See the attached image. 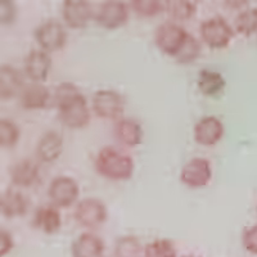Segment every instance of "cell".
Segmentation results:
<instances>
[{
    "label": "cell",
    "mask_w": 257,
    "mask_h": 257,
    "mask_svg": "<svg viewBox=\"0 0 257 257\" xmlns=\"http://www.w3.org/2000/svg\"><path fill=\"white\" fill-rule=\"evenodd\" d=\"M94 15L91 6L85 0H66L62 6L64 24L72 30L85 29Z\"/></svg>",
    "instance_id": "11"
},
{
    "label": "cell",
    "mask_w": 257,
    "mask_h": 257,
    "mask_svg": "<svg viewBox=\"0 0 257 257\" xmlns=\"http://www.w3.org/2000/svg\"><path fill=\"white\" fill-rule=\"evenodd\" d=\"M132 8L141 17H156L165 9L162 2L158 0H134L132 2Z\"/></svg>",
    "instance_id": "29"
},
{
    "label": "cell",
    "mask_w": 257,
    "mask_h": 257,
    "mask_svg": "<svg viewBox=\"0 0 257 257\" xmlns=\"http://www.w3.org/2000/svg\"><path fill=\"white\" fill-rule=\"evenodd\" d=\"M21 137V130L17 123L9 118L0 120V146L3 148L12 149L17 146Z\"/></svg>",
    "instance_id": "27"
},
{
    "label": "cell",
    "mask_w": 257,
    "mask_h": 257,
    "mask_svg": "<svg viewBox=\"0 0 257 257\" xmlns=\"http://www.w3.org/2000/svg\"><path fill=\"white\" fill-rule=\"evenodd\" d=\"M167 15L173 20L184 22L197 13V4L189 0H169L165 3Z\"/></svg>",
    "instance_id": "23"
},
{
    "label": "cell",
    "mask_w": 257,
    "mask_h": 257,
    "mask_svg": "<svg viewBox=\"0 0 257 257\" xmlns=\"http://www.w3.org/2000/svg\"><path fill=\"white\" fill-rule=\"evenodd\" d=\"M144 257H178L173 240L160 238L144 245Z\"/></svg>",
    "instance_id": "25"
},
{
    "label": "cell",
    "mask_w": 257,
    "mask_h": 257,
    "mask_svg": "<svg viewBox=\"0 0 257 257\" xmlns=\"http://www.w3.org/2000/svg\"><path fill=\"white\" fill-rule=\"evenodd\" d=\"M242 244L245 251L252 254H257V225L243 230Z\"/></svg>",
    "instance_id": "31"
},
{
    "label": "cell",
    "mask_w": 257,
    "mask_h": 257,
    "mask_svg": "<svg viewBox=\"0 0 257 257\" xmlns=\"http://www.w3.org/2000/svg\"><path fill=\"white\" fill-rule=\"evenodd\" d=\"M183 257H201V256H197V254H185Z\"/></svg>",
    "instance_id": "33"
},
{
    "label": "cell",
    "mask_w": 257,
    "mask_h": 257,
    "mask_svg": "<svg viewBox=\"0 0 257 257\" xmlns=\"http://www.w3.org/2000/svg\"><path fill=\"white\" fill-rule=\"evenodd\" d=\"M94 166L100 176L114 181L132 179L135 169L132 156L112 146L100 149L94 161Z\"/></svg>",
    "instance_id": "2"
},
{
    "label": "cell",
    "mask_w": 257,
    "mask_h": 257,
    "mask_svg": "<svg viewBox=\"0 0 257 257\" xmlns=\"http://www.w3.org/2000/svg\"><path fill=\"white\" fill-rule=\"evenodd\" d=\"M11 180L18 188H30L39 179V166L35 161L25 158L18 161L11 169Z\"/></svg>",
    "instance_id": "19"
},
{
    "label": "cell",
    "mask_w": 257,
    "mask_h": 257,
    "mask_svg": "<svg viewBox=\"0 0 257 257\" xmlns=\"http://www.w3.org/2000/svg\"><path fill=\"white\" fill-rule=\"evenodd\" d=\"M52 94L44 84L30 82L20 93V103L25 109H44L49 105Z\"/></svg>",
    "instance_id": "14"
},
{
    "label": "cell",
    "mask_w": 257,
    "mask_h": 257,
    "mask_svg": "<svg viewBox=\"0 0 257 257\" xmlns=\"http://www.w3.org/2000/svg\"><path fill=\"white\" fill-rule=\"evenodd\" d=\"M104 249L103 239L94 233H82L71 247L72 257H103Z\"/></svg>",
    "instance_id": "18"
},
{
    "label": "cell",
    "mask_w": 257,
    "mask_h": 257,
    "mask_svg": "<svg viewBox=\"0 0 257 257\" xmlns=\"http://www.w3.org/2000/svg\"><path fill=\"white\" fill-rule=\"evenodd\" d=\"M201 54V43L193 35L188 36L184 47L181 48L180 53L176 56V62L180 64H189L197 61Z\"/></svg>",
    "instance_id": "28"
},
{
    "label": "cell",
    "mask_w": 257,
    "mask_h": 257,
    "mask_svg": "<svg viewBox=\"0 0 257 257\" xmlns=\"http://www.w3.org/2000/svg\"><path fill=\"white\" fill-rule=\"evenodd\" d=\"M63 153V138L57 132H47L39 139L36 146V156L41 162H56Z\"/></svg>",
    "instance_id": "17"
},
{
    "label": "cell",
    "mask_w": 257,
    "mask_h": 257,
    "mask_svg": "<svg viewBox=\"0 0 257 257\" xmlns=\"http://www.w3.org/2000/svg\"><path fill=\"white\" fill-rule=\"evenodd\" d=\"M15 247V240H13L12 234L8 230L3 229L0 233V256L3 257L8 254Z\"/></svg>",
    "instance_id": "32"
},
{
    "label": "cell",
    "mask_w": 257,
    "mask_h": 257,
    "mask_svg": "<svg viewBox=\"0 0 257 257\" xmlns=\"http://www.w3.org/2000/svg\"><path fill=\"white\" fill-rule=\"evenodd\" d=\"M96 24L107 30H116L126 25L128 20L127 7L118 0H108L99 6L94 15Z\"/></svg>",
    "instance_id": "9"
},
{
    "label": "cell",
    "mask_w": 257,
    "mask_h": 257,
    "mask_svg": "<svg viewBox=\"0 0 257 257\" xmlns=\"http://www.w3.org/2000/svg\"><path fill=\"white\" fill-rule=\"evenodd\" d=\"M189 32L175 22H165L155 30V43L158 49L170 57L176 58L184 47Z\"/></svg>",
    "instance_id": "4"
},
{
    "label": "cell",
    "mask_w": 257,
    "mask_h": 257,
    "mask_svg": "<svg viewBox=\"0 0 257 257\" xmlns=\"http://www.w3.org/2000/svg\"><path fill=\"white\" fill-rule=\"evenodd\" d=\"M211 179H212V167L210 161L206 158H193L181 169V183L189 188L206 187L210 184Z\"/></svg>",
    "instance_id": "10"
},
{
    "label": "cell",
    "mask_w": 257,
    "mask_h": 257,
    "mask_svg": "<svg viewBox=\"0 0 257 257\" xmlns=\"http://www.w3.org/2000/svg\"><path fill=\"white\" fill-rule=\"evenodd\" d=\"M34 226L45 234H56L62 226L61 212L56 206L39 207L34 216Z\"/></svg>",
    "instance_id": "21"
},
{
    "label": "cell",
    "mask_w": 257,
    "mask_h": 257,
    "mask_svg": "<svg viewBox=\"0 0 257 257\" xmlns=\"http://www.w3.org/2000/svg\"><path fill=\"white\" fill-rule=\"evenodd\" d=\"M59 120L70 128H84L90 122V111L84 94L72 82H62L54 93Z\"/></svg>",
    "instance_id": "1"
},
{
    "label": "cell",
    "mask_w": 257,
    "mask_h": 257,
    "mask_svg": "<svg viewBox=\"0 0 257 257\" xmlns=\"http://www.w3.org/2000/svg\"><path fill=\"white\" fill-rule=\"evenodd\" d=\"M224 125L216 116L202 117L194 126V141L201 146L212 147L221 141Z\"/></svg>",
    "instance_id": "12"
},
{
    "label": "cell",
    "mask_w": 257,
    "mask_h": 257,
    "mask_svg": "<svg viewBox=\"0 0 257 257\" xmlns=\"http://www.w3.org/2000/svg\"><path fill=\"white\" fill-rule=\"evenodd\" d=\"M108 217L107 207L100 199L85 198L75 208V220L82 228L96 229L103 225Z\"/></svg>",
    "instance_id": "7"
},
{
    "label": "cell",
    "mask_w": 257,
    "mask_h": 257,
    "mask_svg": "<svg viewBox=\"0 0 257 257\" xmlns=\"http://www.w3.org/2000/svg\"><path fill=\"white\" fill-rule=\"evenodd\" d=\"M144 252L141 240L134 235H123L116 240L114 256L116 257H139Z\"/></svg>",
    "instance_id": "24"
},
{
    "label": "cell",
    "mask_w": 257,
    "mask_h": 257,
    "mask_svg": "<svg viewBox=\"0 0 257 257\" xmlns=\"http://www.w3.org/2000/svg\"><path fill=\"white\" fill-rule=\"evenodd\" d=\"M0 207H2V213L4 217L16 219V217H22L26 215L29 210V202L20 190L7 189L2 196Z\"/></svg>",
    "instance_id": "20"
},
{
    "label": "cell",
    "mask_w": 257,
    "mask_h": 257,
    "mask_svg": "<svg viewBox=\"0 0 257 257\" xmlns=\"http://www.w3.org/2000/svg\"><path fill=\"white\" fill-rule=\"evenodd\" d=\"M17 18V7L12 0H2L0 2V24L9 26L15 24Z\"/></svg>",
    "instance_id": "30"
},
{
    "label": "cell",
    "mask_w": 257,
    "mask_h": 257,
    "mask_svg": "<svg viewBox=\"0 0 257 257\" xmlns=\"http://www.w3.org/2000/svg\"><path fill=\"white\" fill-rule=\"evenodd\" d=\"M197 86L206 96H217L226 86L224 76L212 70H201L198 73Z\"/></svg>",
    "instance_id": "22"
},
{
    "label": "cell",
    "mask_w": 257,
    "mask_h": 257,
    "mask_svg": "<svg viewBox=\"0 0 257 257\" xmlns=\"http://www.w3.org/2000/svg\"><path fill=\"white\" fill-rule=\"evenodd\" d=\"M202 41L211 49H225L234 38V31L225 18L215 16L203 21L199 27Z\"/></svg>",
    "instance_id": "3"
},
{
    "label": "cell",
    "mask_w": 257,
    "mask_h": 257,
    "mask_svg": "<svg viewBox=\"0 0 257 257\" xmlns=\"http://www.w3.org/2000/svg\"><path fill=\"white\" fill-rule=\"evenodd\" d=\"M113 137L121 146L134 148L143 141V128L133 118H120L114 123Z\"/></svg>",
    "instance_id": "15"
},
{
    "label": "cell",
    "mask_w": 257,
    "mask_h": 257,
    "mask_svg": "<svg viewBox=\"0 0 257 257\" xmlns=\"http://www.w3.org/2000/svg\"><path fill=\"white\" fill-rule=\"evenodd\" d=\"M234 26L240 35H253L257 32V8H249L240 12L234 20Z\"/></svg>",
    "instance_id": "26"
},
{
    "label": "cell",
    "mask_w": 257,
    "mask_h": 257,
    "mask_svg": "<svg viewBox=\"0 0 257 257\" xmlns=\"http://www.w3.org/2000/svg\"><path fill=\"white\" fill-rule=\"evenodd\" d=\"M93 111L100 118L104 120H116L121 118L125 109L123 98L114 90H98L94 93L91 99Z\"/></svg>",
    "instance_id": "6"
},
{
    "label": "cell",
    "mask_w": 257,
    "mask_h": 257,
    "mask_svg": "<svg viewBox=\"0 0 257 257\" xmlns=\"http://www.w3.org/2000/svg\"><path fill=\"white\" fill-rule=\"evenodd\" d=\"M52 70V58L44 50H31L25 58V72L32 82L47 81Z\"/></svg>",
    "instance_id": "13"
},
{
    "label": "cell",
    "mask_w": 257,
    "mask_h": 257,
    "mask_svg": "<svg viewBox=\"0 0 257 257\" xmlns=\"http://www.w3.org/2000/svg\"><path fill=\"white\" fill-rule=\"evenodd\" d=\"M24 76L20 70L13 66L3 64L0 68V98L3 100L12 99L13 96L20 95L25 86Z\"/></svg>",
    "instance_id": "16"
},
{
    "label": "cell",
    "mask_w": 257,
    "mask_h": 257,
    "mask_svg": "<svg viewBox=\"0 0 257 257\" xmlns=\"http://www.w3.org/2000/svg\"><path fill=\"white\" fill-rule=\"evenodd\" d=\"M36 43L41 50L50 53L63 49L67 41V31L63 25L56 20H48L34 32Z\"/></svg>",
    "instance_id": "5"
},
{
    "label": "cell",
    "mask_w": 257,
    "mask_h": 257,
    "mask_svg": "<svg viewBox=\"0 0 257 257\" xmlns=\"http://www.w3.org/2000/svg\"><path fill=\"white\" fill-rule=\"evenodd\" d=\"M79 194V184L70 176H57L53 179L48 189V196L53 206L58 208L71 207L77 201Z\"/></svg>",
    "instance_id": "8"
}]
</instances>
